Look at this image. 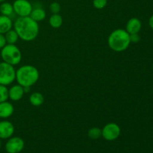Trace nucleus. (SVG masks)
<instances>
[{
  "label": "nucleus",
  "mask_w": 153,
  "mask_h": 153,
  "mask_svg": "<svg viewBox=\"0 0 153 153\" xmlns=\"http://www.w3.org/2000/svg\"><path fill=\"white\" fill-rule=\"evenodd\" d=\"M1 139H0V149H1Z\"/></svg>",
  "instance_id": "cd10ccee"
},
{
  "label": "nucleus",
  "mask_w": 153,
  "mask_h": 153,
  "mask_svg": "<svg viewBox=\"0 0 153 153\" xmlns=\"http://www.w3.org/2000/svg\"><path fill=\"white\" fill-rule=\"evenodd\" d=\"M14 133V126L10 121H0V139H8Z\"/></svg>",
  "instance_id": "1a4fd4ad"
},
{
  "label": "nucleus",
  "mask_w": 153,
  "mask_h": 153,
  "mask_svg": "<svg viewBox=\"0 0 153 153\" xmlns=\"http://www.w3.org/2000/svg\"><path fill=\"white\" fill-rule=\"evenodd\" d=\"M130 43V34L123 28H118L112 31L108 39V46L116 52L126 50Z\"/></svg>",
  "instance_id": "f03ea898"
},
{
  "label": "nucleus",
  "mask_w": 153,
  "mask_h": 153,
  "mask_svg": "<svg viewBox=\"0 0 153 153\" xmlns=\"http://www.w3.org/2000/svg\"><path fill=\"white\" fill-rule=\"evenodd\" d=\"M29 102L33 106L38 107L44 102V97L39 92L32 93L29 97Z\"/></svg>",
  "instance_id": "2eb2a0df"
},
{
  "label": "nucleus",
  "mask_w": 153,
  "mask_h": 153,
  "mask_svg": "<svg viewBox=\"0 0 153 153\" xmlns=\"http://www.w3.org/2000/svg\"><path fill=\"white\" fill-rule=\"evenodd\" d=\"M24 94L25 93H24L23 87L19 84L13 85L10 89H8L9 99L13 102L19 101L23 97Z\"/></svg>",
  "instance_id": "9d476101"
},
{
  "label": "nucleus",
  "mask_w": 153,
  "mask_h": 153,
  "mask_svg": "<svg viewBox=\"0 0 153 153\" xmlns=\"http://www.w3.org/2000/svg\"><path fill=\"white\" fill-rule=\"evenodd\" d=\"M29 16L36 22H39L40 21L44 20L46 16V13L44 9H43L42 7H35V8L32 9Z\"/></svg>",
  "instance_id": "4468645a"
},
{
  "label": "nucleus",
  "mask_w": 153,
  "mask_h": 153,
  "mask_svg": "<svg viewBox=\"0 0 153 153\" xmlns=\"http://www.w3.org/2000/svg\"><path fill=\"white\" fill-rule=\"evenodd\" d=\"M140 40V37L138 34V33H136V34H130V41L131 43H138Z\"/></svg>",
  "instance_id": "5701e85b"
},
{
  "label": "nucleus",
  "mask_w": 153,
  "mask_h": 153,
  "mask_svg": "<svg viewBox=\"0 0 153 153\" xmlns=\"http://www.w3.org/2000/svg\"><path fill=\"white\" fill-rule=\"evenodd\" d=\"M142 27V23L138 18L133 17L131 18L127 22L126 25V31L129 34H136L139 33Z\"/></svg>",
  "instance_id": "9b49d317"
},
{
  "label": "nucleus",
  "mask_w": 153,
  "mask_h": 153,
  "mask_svg": "<svg viewBox=\"0 0 153 153\" xmlns=\"http://www.w3.org/2000/svg\"><path fill=\"white\" fill-rule=\"evenodd\" d=\"M16 80V70L14 66L7 63L0 62V85H10Z\"/></svg>",
  "instance_id": "39448f33"
},
{
  "label": "nucleus",
  "mask_w": 153,
  "mask_h": 153,
  "mask_svg": "<svg viewBox=\"0 0 153 153\" xmlns=\"http://www.w3.org/2000/svg\"><path fill=\"white\" fill-rule=\"evenodd\" d=\"M14 111L13 105L9 102L5 101L0 102V118L6 119L12 116Z\"/></svg>",
  "instance_id": "f8f14e48"
},
{
  "label": "nucleus",
  "mask_w": 153,
  "mask_h": 153,
  "mask_svg": "<svg viewBox=\"0 0 153 153\" xmlns=\"http://www.w3.org/2000/svg\"><path fill=\"white\" fill-rule=\"evenodd\" d=\"M13 13H14V11H13V4L7 2V1L1 3V4H0V13L1 15L10 17L13 14Z\"/></svg>",
  "instance_id": "f3484780"
},
{
  "label": "nucleus",
  "mask_w": 153,
  "mask_h": 153,
  "mask_svg": "<svg viewBox=\"0 0 153 153\" xmlns=\"http://www.w3.org/2000/svg\"><path fill=\"white\" fill-rule=\"evenodd\" d=\"M40 77L38 70L32 65H23L16 70V80L22 87H31Z\"/></svg>",
  "instance_id": "7ed1b4c3"
},
{
  "label": "nucleus",
  "mask_w": 153,
  "mask_h": 153,
  "mask_svg": "<svg viewBox=\"0 0 153 153\" xmlns=\"http://www.w3.org/2000/svg\"><path fill=\"white\" fill-rule=\"evenodd\" d=\"M13 27V22L9 16L0 15V34H4Z\"/></svg>",
  "instance_id": "ddd939ff"
},
{
  "label": "nucleus",
  "mask_w": 153,
  "mask_h": 153,
  "mask_svg": "<svg viewBox=\"0 0 153 153\" xmlns=\"http://www.w3.org/2000/svg\"><path fill=\"white\" fill-rule=\"evenodd\" d=\"M61 4L57 2V1L52 2L49 5V10L52 13H59L60 11H61Z\"/></svg>",
  "instance_id": "4be33fe9"
},
{
  "label": "nucleus",
  "mask_w": 153,
  "mask_h": 153,
  "mask_svg": "<svg viewBox=\"0 0 153 153\" xmlns=\"http://www.w3.org/2000/svg\"><path fill=\"white\" fill-rule=\"evenodd\" d=\"M6 0H0V3H2V2H4V1H5Z\"/></svg>",
  "instance_id": "bb28decb"
},
{
  "label": "nucleus",
  "mask_w": 153,
  "mask_h": 153,
  "mask_svg": "<svg viewBox=\"0 0 153 153\" xmlns=\"http://www.w3.org/2000/svg\"><path fill=\"white\" fill-rule=\"evenodd\" d=\"M13 26L19 38L26 42L36 39L40 31L38 22L30 16H18Z\"/></svg>",
  "instance_id": "f257e3e1"
},
{
  "label": "nucleus",
  "mask_w": 153,
  "mask_h": 153,
  "mask_svg": "<svg viewBox=\"0 0 153 153\" xmlns=\"http://www.w3.org/2000/svg\"><path fill=\"white\" fill-rule=\"evenodd\" d=\"M14 13L18 16H29L33 7L28 0H15L13 3Z\"/></svg>",
  "instance_id": "0eeeda50"
},
{
  "label": "nucleus",
  "mask_w": 153,
  "mask_h": 153,
  "mask_svg": "<svg viewBox=\"0 0 153 153\" xmlns=\"http://www.w3.org/2000/svg\"><path fill=\"white\" fill-rule=\"evenodd\" d=\"M7 44H15L19 40V36L14 29H10L4 34Z\"/></svg>",
  "instance_id": "a211bd4d"
},
{
  "label": "nucleus",
  "mask_w": 153,
  "mask_h": 153,
  "mask_svg": "<svg viewBox=\"0 0 153 153\" xmlns=\"http://www.w3.org/2000/svg\"><path fill=\"white\" fill-rule=\"evenodd\" d=\"M8 99V89L7 88V86L0 85V102L7 101Z\"/></svg>",
  "instance_id": "aec40b11"
},
{
  "label": "nucleus",
  "mask_w": 153,
  "mask_h": 153,
  "mask_svg": "<svg viewBox=\"0 0 153 153\" xmlns=\"http://www.w3.org/2000/svg\"><path fill=\"white\" fill-rule=\"evenodd\" d=\"M63 17L59 13H52L49 19V23L51 27L54 28H58L62 25Z\"/></svg>",
  "instance_id": "dca6fc26"
},
{
  "label": "nucleus",
  "mask_w": 153,
  "mask_h": 153,
  "mask_svg": "<svg viewBox=\"0 0 153 153\" xmlns=\"http://www.w3.org/2000/svg\"><path fill=\"white\" fill-rule=\"evenodd\" d=\"M25 146V142L19 137H11L8 138L5 144V150L7 153H19Z\"/></svg>",
  "instance_id": "6e6552de"
},
{
  "label": "nucleus",
  "mask_w": 153,
  "mask_h": 153,
  "mask_svg": "<svg viewBox=\"0 0 153 153\" xmlns=\"http://www.w3.org/2000/svg\"><path fill=\"white\" fill-rule=\"evenodd\" d=\"M1 58L4 62L16 66L21 62L22 53L15 44H6L1 49Z\"/></svg>",
  "instance_id": "20e7f679"
},
{
  "label": "nucleus",
  "mask_w": 153,
  "mask_h": 153,
  "mask_svg": "<svg viewBox=\"0 0 153 153\" xmlns=\"http://www.w3.org/2000/svg\"><path fill=\"white\" fill-rule=\"evenodd\" d=\"M88 134L90 138L97 140L102 137V129L99 127H93L88 130Z\"/></svg>",
  "instance_id": "6ab92c4d"
},
{
  "label": "nucleus",
  "mask_w": 153,
  "mask_h": 153,
  "mask_svg": "<svg viewBox=\"0 0 153 153\" xmlns=\"http://www.w3.org/2000/svg\"><path fill=\"white\" fill-rule=\"evenodd\" d=\"M6 44H7V43H6V40H5V37H4V35L2 34H0V49H2Z\"/></svg>",
  "instance_id": "b1692460"
},
{
  "label": "nucleus",
  "mask_w": 153,
  "mask_h": 153,
  "mask_svg": "<svg viewBox=\"0 0 153 153\" xmlns=\"http://www.w3.org/2000/svg\"><path fill=\"white\" fill-rule=\"evenodd\" d=\"M108 0H93V5L95 8L103 9L106 5H107Z\"/></svg>",
  "instance_id": "412c9836"
},
{
  "label": "nucleus",
  "mask_w": 153,
  "mask_h": 153,
  "mask_svg": "<svg viewBox=\"0 0 153 153\" xmlns=\"http://www.w3.org/2000/svg\"><path fill=\"white\" fill-rule=\"evenodd\" d=\"M120 127L115 123H109L102 128V137L108 141H113L120 135Z\"/></svg>",
  "instance_id": "423d86ee"
},
{
  "label": "nucleus",
  "mask_w": 153,
  "mask_h": 153,
  "mask_svg": "<svg viewBox=\"0 0 153 153\" xmlns=\"http://www.w3.org/2000/svg\"><path fill=\"white\" fill-rule=\"evenodd\" d=\"M23 90L25 94L29 93L30 91H31V87H23Z\"/></svg>",
  "instance_id": "a878e982"
},
{
  "label": "nucleus",
  "mask_w": 153,
  "mask_h": 153,
  "mask_svg": "<svg viewBox=\"0 0 153 153\" xmlns=\"http://www.w3.org/2000/svg\"><path fill=\"white\" fill-rule=\"evenodd\" d=\"M149 27L152 28V30H153V15L152 16H151L150 18H149Z\"/></svg>",
  "instance_id": "393cba45"
}]
</instances>
